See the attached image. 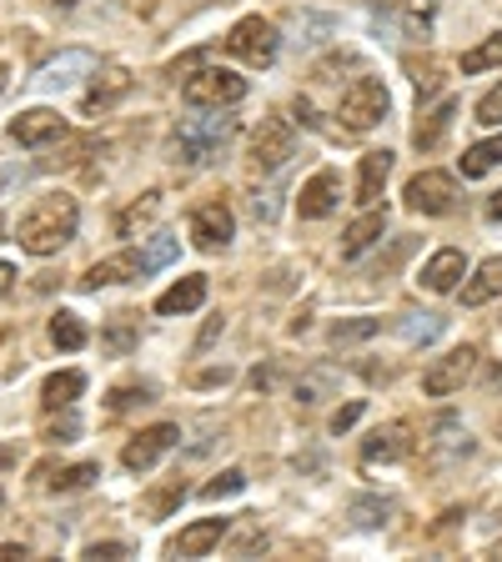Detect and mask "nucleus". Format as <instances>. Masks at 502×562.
<instances>
[{
	"mask_svg": "<svg viewBox=\"0 0 502 562\" xmlns=\"http://www.w3.org/2000/svg\"><path fill=\"white\" fill-rule=\"evenodd\" d=\"M76 226H81V206H76V196H66V191H51V196H35L31 206H25L21 216V251H31V257H56L60 246L76 236Z\"/></svg>",
	"mask_w": 502,
	"mask_h": 562,
	"instance_id": "f257e3e1",
	"label": "nucleus"
},
{
	"mask_svg": "<svg viewBox=\"0 0 502 562\" xmlns=\"http://www.w3.org/2000/svg\"><path fill=\"white\" fill-rule=\"evenodd\" d=\"M236 140V116H226L222 105H211V116H187L171 131V161L181 166H207Z\"/></svg>",
	"mask_w": 502,
	"mask_h": 562,
	"instance_id": "f03ea898",
	"label": "nucleus"
},
{
	"mask_svg": "<svg viewBox=\"0 0 502 562\" xmlns=\"http://www.w3.org/2000/svg\"><path fill=\"white\" fill-rule=\"evenodd\" d=\"M387 105H392L387 86L377 81V76H357V81L342 91L337 116H342V126L347 131H372L377 121H387Z\"/></svg>",
	"mask_w": 502,
	"mask_h": 562,
	"instance_id": "7ed1b4c3",
	"label": "nucleus"
},
{
	"mask_svg": "<svg viewBox=\"0 0 502 562\" xmlns=\"http://www.w3.org/2000/svg\"><path fill=\"white\" fill-rule=\"evenodd\" d=\"M181 95H187V105H197V111H211V105H236V101H246V81L236 76V70L211 66L207 60L197 76L181 81Z\"/></svg>",
	"mask_w": 502,
	"mask_h": 562,
	"instance_id": "20e7f679",
	"label": "nucleus"
},
{
	"mask_svg": "<svg viewBox=\"0 0 502 562\" xmlns=\"http://www.w3.org/2000/svg\"><path fill=\"white\" fill-rule=\"evenodd\" d=\"M277 46H281V35L267 15H242V21L226 31V50H232L236 60H246V66H271Z\"/></svg>",
	"mask_w": 502,
	"mask_h": 562,
	"instance_id": "39448f33",
	"label": "nucleus"
},
{
	"mask_svg": "<svg viewBox=\"0 0 502 562\" xmlns=\"http://www.w3.org/2000/svg\"><path fill=\"white\" fill-rule=\"evenodd\" d=\"M297 156V131L281 116H267L252 131V171H281Z\"/></svg>",
	"mask_w": 502,
	"mask_h": 562,
	"instance_id": "423d86ee",
	"label": "nucleus"
},
{
	"mask_svg": "<svg viewBox=\"0 0 502 562\" xmlns=\"http://www.w3.org/2000/svg\"><path fill=\"white\" fill-rule=\"evenodd\" d=\"M472 367H478V347L443 351V357L422 372V392H427V397H453V392H462V382L472 376Z\"/></svg>",
	"mask_w": 502,
	"mask_h": 562,
	"instance_id": "0eeeda50",
	"label": "nucleus"
},
{
	"mask_svg": "<svg viewBox=\"0 0 502 562\" xmlns=\"http://www.w3.org/2000/svg\"><path fill=\"white\" fill-rule=\"evenodd\" d=\"M176 442H181V427H171V422H156V427H146V432H136L126 442V452H121V468H126V472H152Z\"/></svg>",
	"mask_w": 502,
	"mask_h": 562,
	"instance_id": "6e6552de",
	"label": "nucleus"
},
{
	"mask_svg": "<svg viewBox=\"0 0 502 562\" xmlns=\"http://www.w3.org/2000/svg\"><path fill=\"white\" fill-rule=\"evenodd\" d=\"M453 196H457V181L447 171H422L408 181V206L422 211V216H443L453 211Z\"/></svg>",
	"mask_w": 502,
	"mask_h": 562,
	"instance_id": "1a4fd4ad",
	"label": "nucleus"
},
{
	"mask_svg": "<svg viewBox=\"0 0 502 562\" xmlns=\"http://www.w3.org/2000/svg\"><path fill=\"white\" fill-rule=\"evenodd\" d=\"M81 76H96L91 50H60V56H51L46 66L35 70V86H41V91H66V86H76Z\"/></svg>",
	"mask_w": 502,
	"mask_h": 562,
	"instance_id": "9d476101",
	"label": "nucleus"
},
{
	"mask_svg": "<svg viewBox=\"0 0 502 562\" xmlns=\"http://www.w3.org/2000/svg\"><path fill=\"white\" fill-rule=\"evenodd\" d=\"M232 232H236V222H232V211H226V201H207V206L191 211V241L201 251H222L232 241Z\"/></svg>",
	"mask_w": 502,
	"mask_h": 562,
	"instance_id": "9b49d317",
	"label": "nucleus"
},
{
	"mask_svg": "<svg viewBox=\"0 0 502 562\" xmlns=\"http://www.w3.org/2000/svg\"><path fill=\"white\" fill-rule=\"evenodd\" d=\"M56 136H66V121H60V111H51V105H31V111H21V116L11 121V140H21L31 151Z\"/></svg>",
	"mask_w": 502,
	"mask_h": 562,
	"instance_id": "f8f14e48",
	"label": "nucleus"
},
{
	"mask_svg": "<svg viewBox=\"0 0 502 562\" xmlns=\"http://www.w3.org/2000/svg\"><path fill=\"white\" fill-rule=\"evenodd\" d=\"M136 277H146V257H141V251H116V257H105V261H96V267H86L81 292H101V286L136 281Z\"/></svg>",
	"mask_w": 502,
	"mask_h": 562,
	"instance_id": "ddd939ff",
	"label": "nucleus"
},
{
	"mask_svg": "<svg viewBox=\"0 0 502 562\" xmlns=\"http://www.w3.org/2000/svg\"><path fill=\"white\" fill-rule=\"evenodd\" d=\"M131 70L126 66H105V70H96V81H91V91H86V101H81V116H101V111H111V105L121 101V95H131Z\"/></svg>",
	"mask_w": 502,
	"mask_h": 562,
	"instance_id": "4468645a",
	"label": "nucleus"
},
{
	"mask_svg": "<svg viewBox=\"0 0 502 562\" xmlns=\"http://www.w3.org/2000/svg\"><path fill=\"white\" fill-rule=\"evenodd\" d=\"M342 201V181L337 171H316L312 181L302 187V196H297V211H302L306 222H322V216H332Z\"/></svg>",
	"mask_w": 502,
	"mask_h": 562,
	"instance_id": "2eb2a0df",
	"label": "nucleus"
},
{
	"mask_svg": "<svg viewBox=\"0 0 502 562\" xmlns=\"http://www.w3.org/2000/svg\"><path fill=\"white\" fill-rule=\"evenodd\" d=\"M412 452V427L408 422H387V427H377L372 437L362 442V462H402V457Z\"/></svg>",
	"mask_w": 502,
	"mask_h": 562,
	"instance_id": "dca6fc26",
	"label": "nucleus"
},
{
	"mask_svg": "<svg viewBox=\"0 0 502 562\" xmlns=\"http://www.w3.org/2000/svg\"><path fill=\"white\" fill-rule=\"evenodd\" d=\"M462 277H468V257H462L457 246H443V251L422 267L417 281L427 286V292H457V286H462Z\"/></svg>",
	"mask_w": 502,
	"mask_h": 562,
	"instance_id": "f3484780",
	"label": "nucleus"
},
{
	"mask_svg": "<svg viewBox=\"0 0 502 562\" xmlns=\"http://www.w3.org/2000/svg\"><path fill=\"white\" fill-rule=\"evenodd\" d=\"M222 538H226V517H201V522L181 527V538L171 542V552L176 558H207Z\"/></svg>",
	"mask_w": 502,
	"mask_h": 562,
	"instance_id": "a211bd4d",
	"label": "nucleus"
},
{
	"mask_svg": "<svg viewBox=\"0 0 502 562\" xmlns=\"http://www.w3.org/2000/svg\"><path fill=\"white\" fill-rule=\"evenodd\" d=\"M382 232H387V211L382 206H367L362 216H357V222L347 226V236H342V257H362L367 246H377L382 241Z\"/></svg>",
	"mask_w": 502,
	"mask_h": 562,
	"instance_id": "6ab92c4d",
	"label": "nucleus"
},
{
	"mask_svg": "<svg viewBox=\"0 0 502 562\" xmlns=\"http://www.w3.org/2000/svg\"><path fill=\"white\" fill-rule=\"evenodd\" d=\"M392 176V151H367L362 156V171H357V206H377L382 201V187Z\"/></svg>",
	"mask_w": 502,
	"mask_h": 562,
	"instance_id": "aec40b11",
	"label": "nucleus"
},
{
	"mask_svg": "<svg viewBox=\"0 0 502 562\" xmlns=\"http://www.w3.org/2000/svg\"><path fill=\"white\" fill-rule=\"evenodd\" d=\"M201 302H207V277H181L176 286H166V292L156 296V316H187V312H197Z\"/></svg>",
	"mask_w": 502,
	"mask_h": 562,
	"instance_id": "412c9836",
	"label": "nucleus"
},
{
	"mask_svg": "<svg viewBox=\"0 0 502 562\" xmlns=\"http://www.w3.org/2000/svg\"><path fill=\"white\" fill-rule=\"evenodd\" d=\"M453 111H457V101H453V95H443V101H437L433 111L417 121L412 146H417V151H437V146H443V136H447V126H453Z\"/></svg>",
	"mask_w": 502,
	"mask_h": 562,
	"instance_id": "4be33fe9",
	"label": "nucleus"
},
{
	"mask_svg": "<svg viewBox=\"0 0 502 562\" xmlns=\"http://www.w3.org/2000/svg\"><path fill=\"white\" fill-rule=\"evenodd\" d=\"M492 296H502V257H488L462 281V306H488Z\"/></svg>",
	"mask_w": 502,
	"mask_h": 562,
	"instance_id": "5701e85b",
	"label": "nucleus"
},
{
	"mask_svg": "<svg viewBox=\"0 0 502 562\" xmlns=\"http://www.w3.org/2000/svg\"><path fill=\"white\" fill-rule=\"evenodd\" d=\"M81 392H86V372H56V376H46V386H41V407L46 412L76 407Z\"/></svg>",
	"mask_w": 502,
	"mask_h": 562,
	"instance_id": "b1692460",
	"label": "nucleus"
},
{
	"mask_svg": "<svg viewBox=\"0 0 502 562\" xmlns=\"http://www.w3.org/2000/svg\"><path fill=\"white\" fill-rule=\"evenodd\" d=\"M156 216H161V191H146V196H141V201H131V206L121 211L116 232H121V236H136L141 226H152Z\"/></svg>",
	"mask_w": 502,
	"mask_h": 562,
	"instance_id": "393cba45",
	"label": "nucleus"
},
{
	"mask_svg": "<svg viewBox=\"0 0 502 562\" xmlns=\"http://www.w3.org/2000/svg\"><path fill=\"white\" fill-rule=\"evenodd\" d=\"M51 341H56L60 351H81L86 341H91V331H86V322L76 312H56L51 316Z\"/></svg>",
	"mask_w": 502,
	"mask_h": 562,
	"instance_id": "a878e982",
	"label": "nucleus"
},
{
	"mask_svg": "<svg viewBox=\"0 0 502 562\" xmlns=\"http://www.w3.org/2000/svg\"><path fill=\"white\" fill-rule=\"evenodd\" d=\"M437 5L443 0H398V15H402V35H427V25H433V15H437Z\"/></svg>",
	"mask_w": 502,
	"mask_h": 562,
	"instance_id": "bb28decb",
	"label": "nucleus"
},
{
	"mask_svg": "<svg viewBox=\"0 0 502 562\" xmlns=\"http://www.w3.org/2000/svg\"><path fill=\"white\" fill-rule=\"evenodd\" d=\"M377 331H382L377 316H352V322H337V327H332V347H357V341L377 337Z\"/></svg>",
	"mask_w": 502,
	"mask_h": 562,
	"instance_id": "cd10ccee",
	"label": "nucleus"
},
{
	"mask_svg": "<svg viewBox=\"0 0 502 562\" xmlns=\"http://www.w3.org/2000/svg\"><path fill=\"white\" fill-rule=\"evenodd\" d=\"M502 161V140H478V146H468V156H462V176H488L492 166Z\"/></svg>",
	"mask_w": 502,
	"mask_h": 562,
	"instance_id": "c85d7f7f",
	"label": "nucleus"
},
{
	"mask_svg": "<svg viewBox=\"0 0 502 562\" xmlns=\"http://www.w3.org/2000/svg\"><path fill=\"white\" fill-rule=\"evenodd\" d=\"M96 477H101V468H96V462H76V468H66V472H56V477H46V487H51V492H81V487H91Z\"/></svg>",
	"mask_w": 502,
	"mask_h": 562,
	"instance_id": "c756f323",
	"label": "nucleus"
},
{
	"mask_svg": "<svg viewBox=\"0 0 502 562\" xmlns=\"http://www.w3.org/2000/svg\"><path fill=\"white\" fill-rule=\"evenodd\" d=\"M492 66H502V35H488L482 46H472L462 56V76H478V70H492Z\"/></svg>",
	"mask_w": 502,
	"mask_h": 562,
	"instance_id": "7c9ffc66",
	"label": "nucleus"
},
{
	"mask_svg": "<svg viewBox=\"0 0 502 562\" xmlns=\"http://www.w3.org/2000/svg\"><path fill=\"white\" fill-rule=\"evenodd\" d=\"M181 497H187V482H181V477H166L161 487L146 497V513H152V517H166L171 507H181Z\"/></svg>",
	"mask_w": 502,
	"mask_h": 562,
	"instance_id": "2f4dec72",
	"label": "nucleus"
},
{
	"mask_svg": "<svg viewBox=\"0 0 502 562\" xmlns=\"http://www.w3.org/2000/svg\"><path fill=\"white\" fill-rule=\"evenodd\" d=\"M443 327H447V316H433V312H422V316H408L402 322V341H433V337H443Z\"/></svg>",
	"mask_w": 502,
	"mask_h": 562,
	"instance_id": "473e14b6",
	"label": "nucleus"
},
{
	"mask_svg": "<svg viewBox=\"0 0 502 562\" xmlns=\"http://www.w3.org/2000/svg\"><path fill=\"white\" fill-rule=\"evenodd\" d=\"M242 487H246V472L242 468H226L216 482H207V487H201V497H207V503H222V497H236Z\"/></svg>",
	"mask_w": 502,
	"mask_h": 562,
	"instance_id": "72a5a7b5",
	"label": "nucleus"
},
{
	"mask_svg": "<svg viewBox=\"0 0 502 562\" xmlns=\"http://www.w3.org/2000/svg\"><path fill=\"white\" fill-rule=\"evenodd\" d=\"M81 437V417L70 407H60V417L51 412V422H46V442H76Z\"/></svg>",
	"mask_w": 502,
	"mask_h": 562,
	"instance_id": "f704fd0d",
	"label": "nucleus"
},
{
	"mask_svg": "<svg viewBox=\"0 0 502 562\" xmlns=\"http://www.w3.org/2000/svg\"><path fill=\"white\" fill-rule=\"evenodd\" d=\"M332 392V372H306L302 382H297V402H306V407H312V402H322Z\"/></svg>",
	"mask_w": 502,
	"mask_h": 562,
	"instance_id": "c9c22d12",
	"label": "nucleus"
},
{
	"mask_svg": "<svg viewBox=\"0 0 502 562\" xmlns=\"http://www.w3.org/2000/svg\"><path fill=\"white\" fill-rule=\"evenodd\" d=\"M201 66H207V50H187V56H176L171 66H166V76H171V81H187V76H197Z\"/></svg>",
	"mask_w": 502,
	"mask_h": 562,
	"instance_id": "e433bc0d",
	"label": "nucleus"
},
{
	"mask_svg": "<svg viewBox=\"0 0 502 562\" xmlns=\"http://www.w3.org/2000/svg\"><path fill=\"white\" fill-rule=\"evenodd\" d=\"M387 513H392V507L377 503V497H362V503L352 507V517H357L362 527H382V522H387Z\"/></svg>",
	"mask_w": 502,
	"mask_h": 562,
	"instance_id": "4c0bfd02",
	"label": "nucleus"
},
{
	"mask_svg": "<svg viewBox=\"0 0 502 562\" xmlns=\"http://www.w3.org/2000/svg\"><path fill=\"white\" fill-rule=\"evenodd\" d=\"M141 257H146V271H156V267H166V261L176 257V236H156L152 246H146V251H141Z\"/></svg>",
	"mask_w": 502,
	"mask_h": 562,
	"instance_id": "58836bf2",
	"label": "nucleus"
},
{
	"mask_svg": "<svg viewBox=\"0 0 502 562\" xmlns=\"http://www.w3.org/2000/svg\"><path fill=\"white\" fill-rule=\"evenodd\" d=\"M478 121L482 126H502V86H492V91L478 101Z\"/></svg>",
	"mask_w": 502,
	"mask_h": 562,
	"instance_id": "ea45409f",
	"label": "nucleus"
},
{
	"mask_svg": "<svg viewBox=\"0 0 502 562\" xmlns=\"http://www.w3.org/2000/svg\"><path fill=\"white\" fill-rule=\"evenodd\" d=\"M136 402H152V386H121V392H111V412H126Z\"/></svg>",
	"mask_w": 502,
	"mask_h": 562,
	"instance_id": "a19ab883",
	"label": "nucleus"
},
{
	"mask_svg": "<svg viewBox=\"0 0 502 562\" xmlns=\"http://www.w3.org/2000/svg\"><path fill=\"white\" fill-rule=\"evenodd\" d=\"M131 316L136 312H116V327L105 331V341H111L116 351H131Z\"/></svg>",
	"mask_w": 502,
	"mask_h": 562,
	"instance_id": "79ce46f5",
	"label": "nucleus"
},
{
	"mask_svg": "<svg viewBox=\"0 0 502 562\" xmlns=\"http://www.w3.org/2000/svg\"><path fill=\"white\" fill-rule=\"evenodd\" d=\"M357 417H362V402H347V407H337L332 412V432H352V427H357Z\"/></svg>",
	"mask_w": 502,
	"mask_h": 562,
	"instance_id": "37998d69",
	"label": "nucleus"
},
{
	"mask_svg": "<svg viewBox=\"0 0 502 562\" xmlns=\"http://www.w3.org/2000/svg\"><path fill=\"white\" fill-rule=\"evenodd\" d=\"M86 558L116 562V558H131V548H126V542H91V548H86Z\"/></svg>",
	"mask_w": 502,
	"mask_h": 562,
	"instance_id": "c03bdc74",
	"label": "nucleus"
},
{
	"mask_svg": "<svg viewBox=\"0 0 502 562\" xmlns=\"http://www.w3.org/2000/svg\"><path fill=\"white\" fill-rule=\"evenodd\" d=\"M21 558H31L21 542H0V562H21Z\"/></svg>",
	"mask_w": 502,
	"mask_h": 562,
	"instance_id": "a18cd8bd",
	"label": "nucleus"
},
{
	"mask_svg": "<svg viewBox=\"0 0 502 562\" xmlns=\"http://www.w3.org/2000/svg\"><path fill=\"white\" fill-rule=\"evenodd\" d=\"M11 286H15V267H11V261H0V296L11 292Z\"/></svg>",
	"mask_w": 502,
	"mask_h": 562,
	"instance_id": "49530a36",
	"label": "nucleus"
},
{
	"mask_svg": "<svg viewBox=\"0 0 502 562\" xmlns=\"http://www.w3.org/2000/svg\"><path fill=\"white\" fill-rule=\"evenodd\" d=\"M216 331H222V316H211V322H207V331H201V347H211V341H216Z\"/></svg>",
	"mask_w": 502,
	"mask_h": 562,
	"instance_id": "de8ad7c7",
	"label": "nucleus"
},
{
	"mask_svg": "<svg viewBox=\"0 0 502 562\" xmlns=\"http://www.w3.org/2000/svg\"><path fill=\"white\" fill-rule=\"evenodd\" d=\"M488 216H492V222H502V191H492V201H488Z\"/></svg>",
	"mask_w": 502,
	"mask_h": 562,
	"instance_id": "09e8293b",
	"label": "nucleus"
},
{
	"mask_svg": "<svg viewBox=\"0 0 502 562\" xmlns=\"http://www.w3.org/2000/svg\"><path fill=\"white\" fill-rule=\"evenodd\" d=\"M11 462H15V452L11 447H0V468H11Z\"/></svg>",
	"mask_w": 502,
	"mask_h": 562,
	"instance_id": "8fccbe9b",
	"label": "nucleus"
},
{
	"mask_svg": "<svg viewBox=\"0 0 502 562\" xmlns=\"http://www.w3.org/2000/svg\"><path fill=\"white\" fill-rule=\"evenodd\" d=\"M0 241H5V216H0Z\"/></svg>",
	"mask_w": 502,
	"mask_h": 562,
	"instance_id": "3c124183",
	"label": "nucleus"
},
{
	"mask_svg": "<svg viewBox=\"0 0 502 562\" xmlns=\"http://www.w3.org/2000/svg\"><path fill=\"white\" fill-rule=\"evenodd\" d=\"M51 5H76V0H51Z\"/></svg>",
	"mask_w": 502,
	"mask_h": 562,
	"instance_id": "603ef678",
	"label": "nucleus"
},
{
	"mask_svg": "<svg viewBox=\"0 0 502 562\" xmlns=\"http://www.w3.org/2000/svg\"><path fill=\"white\" fill-rule=\"evenodd\" d=\"M0 91H5V66H0Z\"/></svg>",
	"mask_w": 502,
	"mask_h": 562,
	"instance_id": "864d4df0",
	"label": "nucleus"
},
{
	"mask_svg": "<svg viewBox=\"0 0 502 562\" xmlns=\"http://www.w3.org/2000/svg\"><path fill=\"white\" fill-rule=\"evenodd\" d=\"M498 558H502V542H498Z\"/></svg>",
	"mask_w": 502,
	"mask_h": 562,
	"instance_id": "5fc2aeb1",
	"label": "nucleus"
},
{
	"mask_svg": "<svg viewBox=\"0 0 502 562\" xmlns=\"http://www.w3.org/2000/svg\"><path fill=\"white\" fill-rule=\"evenodd\" d=\"M0 503H5V492H0Z\"/></svg>",
	"mask_w": 502,
	"mask_h": 562,
	"instance_id": "6e6d98bb",
	"label": "nucleus"
},
{
	"mask_svg": "<svg viewBox=\"0 0 502 562\" xmlns=\"http://www.w3.org/2000/svg\"><path fill=\"white\" fill-rule=\"evenodd\" d=\"M498 432H502V422H498Z\"/></svg>",
	"mask_w": 502,
	"mask_h": 562,
	"instance_id": "4d7b16f0",
	"label": "nucleus"
}]
</instances>
